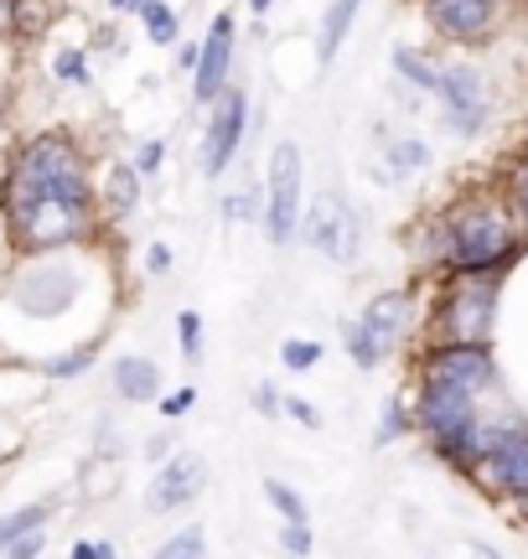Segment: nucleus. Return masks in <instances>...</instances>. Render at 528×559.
Returning a JSON list of instances; mask_svg holds the SVG:
<instances>
[{
  "label": "nucleus",
  "mask_w": 528,
  "mask_h": 559,
  "mask_svg": "<svg viewBox=\"0 0 528 559\" xmlns=\"http://www.w3.org/2000/svg\"><path fill=\"white\" fill-rule=\"evenodd\" d=\"M0 202H5V218H11V239L26 254H47V249H68V243L88 239L94 181L83 166V151L58 130L32 135L11 160Z\"/></svg>",
  "instance_id": "nucleus-1"
},
{
  "label": "nucleus",
  "mask_w": 528,
  "mask_h": 559,
  "mask_svg": "<svg viewBox=\"0 0 528 559\" xmlns=\"http://www.w3.org/2000/svg\"><path fill=\"white\" fill-rule=\"evenodd\" d=\"M435 228H441V239H435V264L441 270H508L524 254L528 239L513 202L492 198V192L456 198Z\"/></svg>",
  "instance_id": "nucleus-2"
},
{
  "label": "nucleus",
  "mask_w": 528,
  "mask_h": 559,
  "mask_svg": "<svg viewBox=\"0 0 528 559\" xmlns=\"http://www.w3.org/2000/svg\"><path fill=\"white\" fill-rule=\"evenodd\" d=\"M508 270H446L441 290L430 300L425 337L441 342H492L497 326V296Z\"/></svg>",
  "instance_id": "nucleus-3"
},
{
  "label": "nucleus",
  "mask_w": 528,
  "mask_h": 559,
  "mask_svg": "<svg viewBox=\"0 0 528 559\" xmlns=\"http://www.w3.org/2000/svg\"><path fill=\"white\" fill-rule=\"evenodd\" d=\"M471 487L482 498H497L528 519V419L482 415V461L471 472Z\"/></svg>",
  "instance_id": "nucleus-4"
},
{
  "label": "nucleus",
  "mask_w": 528,
  "mask_h": 559,
  "mask_svg": "<svg viewBox=\"0 0 528 559\" xmlns=\"http://www.w3.org/2000/svg\"><path fill=\"white\" fill-rule=\"evenodd\" d=\"M415 379H435V383H456L467 394H492L503 383L497 353L492 342H441L425 337L415 353Z\"/></svg>",
  "instance_id": "nucleus-5"
},
{
  "label": "nucleus",
  "mask_w": 528,
  "mask_h": 559,
  "mask_svg": "<svg viewBox=\"0 0 528 559\" xmlns=\"http://www.w3.org/2000/svg\"><path fill=\"white\" fill-rule=\"evenodd\" d=\"M301 243L337 270H352L363 254V218L343 192H316L301 213Z\"/></svg>",
  "instance_id": "nucleus-6"
},
{
  "label": "nucleus",
  "mask_w": 528,
  "mask_h": 559,
  "mask_svg": "<svg viewBox=\"0 0 528 559\" xmlns=\"http://www.w3.org/2000/svg\"><path fill=\"white\" fill-rule=\"evenodd\" d=\"M264 239L285 249L301 239V213H305V160L296 140H280L269 151V177H264Z\"/></svg>",
  "instance_id": "nucleus-7"
},
{
  "label": "nucleus",
  "mask_w": 528,
  "mask_h": 559,
  "mask_svg": "<svg viewBox=\"0 0 528 559\" xmlns=\"http://www.w3.org/2000/svg\"><path fill=\"white\" fill-rule=\"evenodd\" d=\"M409 404H415V436L425 440V445L467 436L471 425L482 419V394H467L456 383H435V379H415Z\"/></svg>",
  "instance_id": "nucleus-8"
},
{
  "label": "nucleus",
  "mask_w": 528,
  "mask_h": 559,
  "mask_svg": "<svg viewBox=\"0 0 528 559\" xmlns=\"http://www.w3.org/2000/svg\"><path fill=\"white\" fill-rule=\"evenodd\" d=\"M207 481H213V466H207L203 451H171V456L151 472V481H145V513H151V519L182 513V508H192V502L207 492Z\"/></svg>",
  "instance_id": "nucleus-9"
},
{
  "label": "nucleus",
  "mask_w": 528,
  "mask_h": 559,
  "mask_svg": "<svg viewBox=\"0 0 528 559\" xmlns=\"http://www.w3.org/2000/svg\"><path fill=\"white\" fill-rule=\"evenodd\" d=\"M244 135H249V94L228 83L218 99L207 104V130H203V177L218 181L233 166V156L244 151Z\"/></svg>",
  "instance_id": "nucleus-10"
},
{
  "label": "nucleus",
  "mask_w": 528,
  "mask_h": 559,
  "mask_svg": "<svg viewBox=\"0 0 528 559\" xmlns=\"http://www.w3.org/2000/svg\"><path fill=\"white\" fill-rule=\"evenodd\" d=\"M435 104L456 135H477L492 115V94H488V79L482 68L471 62H441V83H435Z\"/></svg>",
  "instance_id": "nucleus-11"
},
{
  "label": "nucleus",
  "mask_w": 528,
  "mask_h": 559,
  "mask_svg": "<svg viewBox=\"0 0 528 559\" xmlns=\"http://www.w3.org/2000/svg\"><path fill=\"white\" fill-rule=\"evenodd\" d=\"M197 47H203V58H197V73H192V99L213 104L228 88V79H233V52H239V26H233V16L218 11Z\"/></svg>",
  "instance_id": "nucleus-12"
},
{
  "label": "nucleus",
  "mask_w": 528,
  "mask_h": 559,
  "mask_svg": "<svg viewBox=\"0 0 528 559\" xmlns=\"http://www.w3.org/2000/svg\"><path fill=\"white\" fill-rule=\"evenodd\" d=\"M425 21L456 47H471V41H488L492 26H497V0H420Z\"/></svg>",
  "instance_id": "nucleus-13"
},
{
  "label": "nucleus",
  "mask_w": 528,
  "mask_h": 559,
  "mask_svg": "<svg viewBox=\"0 0 528 559\" xmlns=\"http://www.w3.org/2000/svg\"><path fill=\"white\" fill-rule=\"evenodd\" d=\"M358 321L368 326V337L394 358L409 342V332H415V290H379V296L358 311Z\"/></svg>",
  "instance_id": "nucleus-14"
},
{
  "label": "nucleus",
  "mask_w": 528,
  "mask_h": 559,
  "mask_svg": "<svg viewBox=\"0 0 528 559\" xmlns=\"http://www.w3.org/2000/svg\"><path fill=\"white\" fill-rule=\"evenodd\" d=\"M109 389H115V400H124V404H161V394H166L161 362L141 358V353H124V358H115V368H109Z\"/></svg>",
  "instance_id": "nucleus-15"
},
{
  "label": "nucleus",
  "mask_w": 528,
  "mask_h": 559,
  "mask_svg": "<svg viewBox=\"0 0 528 559\" xmlns=\"http://www.w3.org/2000/svg\"><path fill=\"white\" fill-rule=\"evenodd\" d=\"M73 275L68 270H58V264H41V270H32V275L21 280V290H16V300H21V311H32V317H58L62 306L73 300Z\"/></svg>",
  "instance_id": "nucleus-16"
},
{
  "label": "nucleus",
  "mask_w": 528,
  "mask_h": 559,
  "mask_svg": "<svg viewBox=\"0 0 528 559\" xmlns=\"http://www.w3.org/2000/svg\"><path fill=\"white\" fill-rule=\"evenodd\" d=\"M358 11H363V0H326L322 32H316V58L322 62H337L347 32H352V21H358Z\"/></svg>",
  "instance_id": "nucleus-17"
},
{
  "label": "nucleus",
  "mask_w": 528,
  "mask_h": 559,
  "mask_svg": "<svg viewBox=\"0 0 528 559\" xmlns=\"http://www.w3.org/2000/svg\"><path fill=\"white\" fill-rule=\"evenodd\" d=\"M141 171H135V160H120V166H109V177H104V202H109V213L115 218H135V207H141Z\"/></svg>",
  "instance_id": "nucleus-18"
},
{
  "label": "nucleus",
  "mask_w": 528,
  "mask_h": 559,
  "mask_svg": "<svg viewBox=\"0 0 528 559\" xmlns=\"http://www.w3.org/2000/svg\"><path fill=\"white\" fill-rule=\"evenodd\" d=\"M415 436V404L409 394H388L384 400V415H379V430H373V445H399V440Z\"/></svg>",
  "instance_id": "nucleus-19"
},
{
  "label": "nucleus",
  "mask_w": 528,
  "mask_h": 559,
  "mask_svg": "<svg viewBox=\"0 0 528 559\" xmlns=\"http://www.w3.org/2000/svg\"><path fill=\"white\" fill-rule=\"evenodd\" d=\"M99 347H104V342H79V347H68V353H58V358H47V362H41V379H52V383L83 379V373L99 362Z\"/></svg>",
  "instance_id": "nucleus-20"
},
{
  "label": "nucleus",
  "mask_w": 528,
  "mask_h": 559,
  "mask_svg": "<svg viewBox=\"0 0 528 559\" xmlns=\"http://www.w3.org/2000/svg\"><path fill=\"white\" fill-rule=\"evenodd\" d=\"M260 492H264V502L275 508V519L280 523H311V502L301 498V487H290L285 477H264Z\"/></svg>",
  "instance_id": "nucleus-21"
},
{
  "label": "nucleus",
  "mask_w": 528,
  "mask_h": 559,
  "mask_svg": "<svg viewBox=\"0 0 528 559\" xmlns=\"http://www.w3.org/2000/svg\"><path fill=\"white\" fill-rule=\"evenodd\" d=\"M343 353L352 358V368H358V373H373V368H384V358H388L384 347L368 337V326L358 317L343 321Z\"/></svg>",
  "instance_id": "nucleus-22"
},
{
  "label": "nucleus",
  "mask_w": 528,
  "mask_h": 559,
  "mask_svg": "<svg viewBox=\"0 0 528 559\" xmlns=\"http://www.w3.org/2000/svg\"><path fill=\"white\" fill-rule=\"evenodd\" d=\"M388 62H394V73H399L405 83H415L420 94H435V83H441V62H430L425 52H415V47H394Z\"/></svg>",
  "instance_id": "nucleus-23"
},
{
  "label": "nucleus",
  "mask_w": 528,
  "mask_h": 559,
  "mask_svg": "<svg viewBox=\"0 0 528 559\" xmlns=\"http://www.w3.org/2000/svg\"><path fill=\"white\" fill-rule=\"evenodd\" d=\"M384 151L394 177H409V171H425L430 166V145L420 135H384Z\"/></svg>",
  "instance_id": "nucleus-24"
},
{
  "label": "nucleus",
  "mask_w": 528,
  "mask_h": 559,
  "mask_svg": "<svg viewBox=\"0 0 528 559\" xmlns=\"http://www.w3.org/2000/svg\"><path fill=\"white\" fill-rule=\"evenodd\" d=\"M151 559H207V523H187L177 534H166Z\"/></svg>",
  "instance_id": "nucleus-25"
},
{
  "label": "nucleus",
  "mask_w": 528,
  "mask_h": 559,
  "mask_svg": "<svg viewBox=\"0 0 528 559\" xmlns=\"http://www.w3.org/2000/svg\"><path fill=\"white\" fill-rule=\"evenodd\" d=\"M135 16L145 21V37L156 41V47H171V41L182 37V21H177V11H171L166 0H145Z\"/></svg>",
  "instance_id": "nucleus-26"
},
{
  "label": "nucleus",
  "mask_w": 528,
  "mask_h": 559,
  "mask_svg": "<svg viewBox=\"0 0 528 559\" xmlns=\"http://www.w3.org/2000/svg\"><path fill=\"white\" fill-rule=\"evenodd\" d=\"M280 362L285 373H311L326 362V342H311V337H285L280 342Z\"/></svg>",
  "instance_id": "nucleus-27"
},
{
  "label": "nucleus",
  "mask_w": 528,
  "mask_h": 559,
  "mask_svg": "<svg viewBox=\"0 0 528 559\" xmlns=\"http://www.w3.org/2000/svg\"><path fill=\"white\" fill-rule=\"evenodd\" d=\"M264 187H244V192H228L224 198V218L228 223H264Z\"/></svg>",
  "instance_id": "nucleus-28"
},
{
  "label": "nucleus",
  "mask_w": 528,
  "mask_h": 559,
  "mask_svg": "<svg viewBox=\"0 0 528 559\" xmlns=\"http://www.w3.org/2000/svg\"><path fill=\"white\" fill-rule=\"evenodd\" d=\"M177 347H182L187 368H197V362H203V317H197L192 306L177 311Z\"/></svg>",
  "instance_id": "nucleus-29"
},
{
  "label": "nucleus",
  "mask_w": 528,
  "mask_h": 559,
  "mask_svg": "<svg viewBox=\"0 0 528 559\" xmlns=\"http://www.w3.org/2000/svg\"><path fill=\"white\" fill-rule=\"evenodd\" d=\"M311 549H316V528H311V523H280L285 559H311Z\"/></svg>",
  "instance_id": "nucleus-30"
},
{
  "label": "nucleus",
  "mask_w": 528,
  "mask_h": 559,
  "mask_svg": "<svg viewBox=\"0 0 528 559\" xmlns=\"http://www.w3.org/2000/svg\"><path fill=\"white\" fill-rule=\"evenodd\" d=\"M508 202H513V213H518V223H524V234H528V151L508 166Z\"/></svg>",
  "instance_id": "nucleus-31"
},
{
  "label": "nucleus",
  "mask_w": 528,
  "mask_h": 559,
  "mask_svg": "<svg viewBox=\"0 0 528 559\" xmlns=\"http://www.w3.org/2000/svg\"><path fill=\"white\" fill-rule=\"evenodd\" d=\"M249 404H254V415H260V419H285V394H280V383L260 379L254 389H249Z\"/></svg>",
  "instance_id": "nucleus-32"
},
{
  "label": "nucleus",
  "mask_w": 528,
  "mask_h": 559,
  "mask_svg": "<svg viewBox=\"0 0 528 559\" xmlns=\"http://www.w3.org/2000/svg\"><path fill=\"white\" fill-rule=\"evenodd\" d=\"M156 409H161V419H187L192 409H197V383H182V389H166Z\"/></svg>",
  "instance_id": "nucleus-33"
},
{
  "label": "nucleus",
  "mask_w": 528,
  "mask_h": 559,
  "mask_svg": "<svg viewBox=\"0 0 528 559\" xmlns=\"http://www.w3.org/2000/svg\"><path fill=\"white\" fill-rule=\"evenodd\" d=\"M285 419H296L301 430H326V415L305 394H285Z\"/></svg>",
  "instance_id": "nucleus-34"
},
{
  "label": "nucleus",
  "mask_w": 528,
  "mask_h": 559,
  "mask_svg": "<svg viewBox=\"0 0 528 559\" xmlns=\"http://www.w3.org/2000/svg\"><path fill=\"white\" fill-rule=\"evenodd\" d=\"M52 73H58L62 83H88V62H83L79 47H62L58 58H52Z\"/></svg>",
  "instance_id": "nucleus-35"
},
{
  "label": "nucleus",
  "mask_w": 528,
  "mask_h": 559,
  "mask_svg": "<svg viewBox=\"0 0 528 559\" xmlns=\"http://www.w3.org/2000/svg\"><path fill=\"white\" fill-rule=\"evenodd\" d=\"M41 549H47V534H41V528H26V534H16V539L5 544L0 559H41Z\"/></svg>",
  "instance_id": "nucleus-36"
},
{
  "label": "nucleus",
  "mask_w": 528,
  "mask_h": 559,
  "mask_svg": "<svg viewBox=\"0 0 528 559\" xmlns=\"http://www.w3.org/2000/svg\"><path fill=\"white\" fill-rule=\"evenodd\" d=\"M68 559H120V544L115 539H79L68 549Z\"/></svg>",
  "instance_id": "nucleus-37"
},
{
  "label": "nucleus",
  "mask_w": 528,
  "mask_h": 559,
  "mask_svg": "<svg viewBox=\"0 0 528 559\" xmlns=\"http://www.w3.org/2000/svg\"><path fill=\"white\" fill-rule=\"evenodd\" d=\"M171 451H177V436H171V430H156V436H145V445H141V456L151 461V466H161Z\"/></svg>",
  "instance_id": "nucleus-38"
},
{
  "label": "nucleus",
  "mask_w": 528,
  "mask_h": 559,
  "mask_svg": "<svg viewBox=\"0 0 528 559\" xmlns=\"http://www.w3.org/2000/svg\"><path fill=\"white\" fill-rule=\"evenodd\" d=\"M161 160H166V140H145L141 156H135V171H141V177H151V171H156Z\"/></svg>",
  "instance_id": "nucleus-39"
},
{
  "label": "nucleus",
  "mask_w": 528,
  "mask_h": 559,
  "mask_svg": "<svg viewBox=\"0 0 528 559\" xmlns=\"http://www.w3.org/2000/svg\"><path fill=\"white\" fill-rule=\"evenodd\" d=\"M171 249H166V243H151V249H145V270H151V275H171Z\"/></svg>",
  "instance_id": "nucleus-40"
},
{
  "label": "nucleus",
  "mask_w": 528,
  "mask_h": 559,
  "mask_svg": "<svg viewBox=\"0 0 528 559\" xmlns=\"http://www.w3.org/2000/svg\"><path fill=\"white\" fill-rule=\"evenodd\" d=\"M197 58H203V47H182V52H177V68L197 73Z\"/></svg>",
  "instance_id": "nucleus-41"
},
{
  "label": "nucleus",
  "mask_w": 528,
  "mask_h": 559,
  "mask_svg": "<svg viewBox=\"0 0 528 559\" xmlns=\"http://www.w3.org/2000/svg\"><path fill=\"white\" fill-rule=\"evenodd\" d=\"M16 26V0H0V32H11Z\"/></svg>",
  "instance_id": "nucleus-42"
},
{
  "label": "nucleus",
  "mask_w": 528,
  "mask_h": 559,
  "mask_svg": "<svg viewBox=\"0 0 528 559\" xmlns=\"http://www.w3.org/2000/svg\"><path fill=\"white\" fill-rule=\"evenodd\" d=\"M471 555L477 559H503V549H492V544H471Z\"/></svg>",
  "instance_id": "nucleus-43"
},
{
  "label": "nucleus",
  "mask_w": 528,
  "mask_h": 559,
  "mask_svg": "<svg viewBox=\"0 0 528 559\" xmlns=\"http://www.w3.org/2000/svg\"><path fill=\"white\" fill-rule=\"evenodd\" d=\"M249 11H254V16H264V11H269V5H275V0H244Z\"/></svg>",
  "instance_id": "nucleus-44"
},
{
  "label": "nucleus",
  "mask_w": 528,
  "mask_h": 559,
  "mask_svg": "<svg viewBox=\"0 0 528 559\" xmlns=\"http://www.w3.org/2000/svg\"><path fill=\"white\" fill-rule=\"evenodd\" d=\"M109 5H115V11H135L141 0H109Z\"/></svg>",
  "instance_id": "nucleus-45"
},
{
  "label": "nucleus",
  "mask_w": 528,
  "mask_h": 559,
  "mask_svg": "<svg viewBox=\"0 0 528 559\" xmlns=\"http://www.w3.org/2000/svg\"><path fill=\"white\" fill-rule=\"evenodd\" d=\"M141 5H145V0H141ZM141 5H135V11H141Z\"/></svg>",
  "instance_id": "nucleus-46"
},
{
  "label": "nucleus",
  "mask_w": 528,
  "mask_h": 559,
  "mask_svg": "<svg viewBox=\"0 0 528 559\" xmlns=\"http://www.w3.org/2000/svg\"><path fill=\"white\" fill-rule=\"evenodd\" d=\"M524 528H528V519H524Z\"/></svg>",
  "instance_id": "nucleus-47"
},
{
  "label": "nucleus",
  "mask_w": 528,
  "mask_h": 559,
  "mask_svg": "<svg viewBox=\"0 0 528 559\" xmlns=\"http://www.w3.org/2000/svg\"><path fill=\"white\" fill-rule=\"evenodd\" d=\"M497 5H503V0H497Z\"/></svg>",
  "instance_id": "nucleus-48"
}]
</instances>
